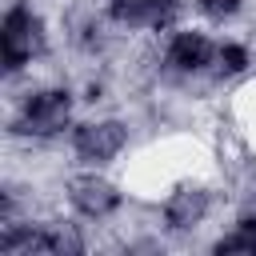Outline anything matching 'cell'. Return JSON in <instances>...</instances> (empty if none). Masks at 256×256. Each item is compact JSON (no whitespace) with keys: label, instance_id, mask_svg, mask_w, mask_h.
<instances>
[{"label":"cell","instance_id":"5","mask_svg":"<svg viewBox=\"0 0 256 256\" xmlns=\"http://www.w3.org/2000/svg\"><path fill=\"white\" fill-rule=\"evenodd\" d=\"M212 56H216V48H212L200 32H176L172 44H168V64L180 68V72H196V68H204Z\"/></svg>","mask_w":256,"mask_h":256},{"label":"cell","instance_id":"4","mask_svg":"<svg viewBox=\"0 0 256 256\" xmlns=\"http://www.w3.org/2000/svg\"><path fill=\"white\" fill-rule=\"evenodd\" d=\"M68 196H72V204H76L84 216H108V212H116V204H120L116 184H108V180H100V176H80V180H72Z\"/></svg>","mask_w":256,"mask_h":256},{"label":"cell","instance_id":"6","mask_svg":"<svg viewBox=\"0 0 256 256\" xmlns=\"http://www.w3.org/2000/svg\"><path fill=\"white\" fill-rule=\"evenodd\" d=\"M204 212H208V192L204 188H180L164 204V220L172 228H192V224L204 220Z\"/></svg>","mask_w":256,"mask_h":256},{"label":"cell","instance_id":"2","mask_svg":"<svg viewBox=\"0 0 256 256\" xmlns=\"http://www.w3.org/2000/svg\"><path fill=\"white\" fill-rule=\"evenodd\" d=\"M68 112H72L68 92L48 88V92H36V96L24 104L20 128H24V132H36V136H52V132H60V128L68 124Z\"/></svg>","mask_w":256,"mask_h":256},{"label":"cell","instance_id":"9","mask_svg":"<svg viewBox=\"0 0 256 256\" xmlns=\"http://www.w3.org/2000/svg\"><path fill=\"white\" fill-rule=\"evenodd\" d=\"M200 8H204L212 20H224V16H232V12L240 8V0H200Z\"/></svg>","mask_w":256,"mask_h":256},{"label":"cell","instance_id":"3","mask_svg":"<svg viewBox=\"0 0 256 256\" xmlns=\"http://www.w3.org/2000/svg\"><path fill=\"white\" fill-rule=\"evenodd\" d=\"M124 140H128V132H124L120 120H96V124H80L76 128V152L84 160H96V164L112 160L124 148Z\"/></svg>","mask_w":256,"mask_h":256},{"label":"cell","instance_id":"8","mask_svg":"<svg viewBox=\"0 0 256 256\" xmlns=\"http://www.w3.org/2000/svg\"><path fill=\"white\" fill-rule=\"evenodd\" d=\"M216 60H220V72H240L248 64V52L240 44H220L216 48Z\"/></svg>","mask_w":256,"mask_h":256},{"label":"cell","instance_id":"7","mask_svg":"<svg viewBox=\"0 0 256 256\" xmlns=\"http://www.w3.org/2000/svg\"><path fill=\"white\" fill-rule=\"evenodd\" d=\"M176 0H112V16L124 24H160L168 20Z\"/></svg>","mask_w":256,"mask_h":256},{"label":"cell","instance_id":"1","mask_svg":"<svg viewBox=\"0 0 256 256\" xmlns=\"http://www.w3.org/2000/svg\"><path fill=\"white\" fill-rule=\"evenodd\" d=\"M0 48H4V64H8V68L28 64V60L44 48V24H40V16H36L28 4L8 8L4 28H0Z\"/></svg>","mask_w":256,"mask_h":256}]
</instances>
